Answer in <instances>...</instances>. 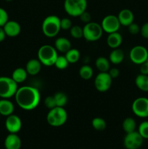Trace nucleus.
Here are the masks:
<instances>
[{
    "label": "nucleus",
    "instance_id": "obj_40",
    "mask_svg": "<svg viewBox=\"0 0 148 149\" xmlns=\"http://www.w3.org/2000/svg\"><path fill=\"white\" fill-rule=\"evenodd\" d=\"M108 74H110L112 79H115L118 77L120 74V71L117 68H110V70L108 71Z\"/></svg>",
    "mask_w": 148,
    "mask_h": 149
},
{
    "label": "nucleus",
    "instance_id": "obj_32",
    "mask_svg": "<svg viewBox=\"0 0 148 149\" xmlns=\"http://www.w3.org/2000/svg\"><path fill=\"white\" fill-rule=\"evenodd\" d=\"M138 132L144 139H148V121L142 122L139 125Z\"/></svg>",
    "mask_w": 148,
    "mask_h": 149
},
{
    "label": "nucleus",
    "instance_id": "obj_25",
    "mask_svg": "<svg viewBox=\"0 0 148 149\" xmlns=\"http://www.w3.org/2000/svg\"><path fill=\"white\" fill-rule=\"evenodd\" d=\"M65 58H67L68 61L69 62V63H75L78 62L80 59V57H81V53H80L79 50L77 49H73L71 48L67 52H65Z\"/></svg>",
    "mask_w": 148,
    "mask_h": 149
},
{
    "label": "nucleus",
    "instance_id": "obj_34",
    "mask_svg": "<svg viewBox=\"0 0 148 149\" xmlns=\"http://www.w3.org/2000/svg\"><path fill=\"white\" fill-rule=\"evenodd\" d=\"M8 20V13L4 9L0 7V27H3Z\"/></svg>",
    "mask_w": 148,
    "mask_h": 149
},
{
    "label": "nucleus",
    "instance_id": "obj_39",
    "mask_svg": "<svg viewBox=\"0 0 148 149\" xmlns=\"http://www.w3.org/2000/svg\"><path fill=\"white\" fill-rule=\"evenodd\" d=\"M140 72L142 74L148 75V58L140 65Z\"/></svg>",
    "mask_w": 148,
    "mask_h": 149
},
{
    "label": "nucleus",
    "instance_id": "obj_22",
    "mask_svg": "<svg viewBox=\"0 0 148 149\" xmlns=\"http://www.w3.org/2000/svg\"><path fill=\"white\" fill-rule=\"evenodd\" d=\"M28 72L26 68H17L13 71L12 74V78L17 84L23 82L26 80L28 77Z\"/></svg>",
    "mask_w": 148,
    "mask_h": 149
},
{
    "label": "nucleus",
    "instance_id": "obj_7",
    "mask_svg": "<svg viewBox=\"0 0 148 149\" xmlns=\"http://www.w3.org/2000/svg\"><path fill=\"white\" fill-rule=\"evenodd\" d=\"M86 8L87 0H65L64 1L65 11L72 17H79Z\"/></svg>",
    "mask_w": 148,
    "mask_h": 149
},
{
    "label": "nucleus",
    "instance_id": "obj_2",
    "mask_svg": "<svg viewBox=\"0 0 148 149\" xmlns=\"http://www.w3.org/2000/svg\"><path fill=\"white\" fill-rule=\"evenodd\" d=\"M41 30L46 37H55L61 30L60 18L54 15L46 17L42 22Z\"/></svg>",
    "mask_w": 148,
    "mask_h": 149
},
{
    "label": "nucleus",
    "instance_id": "obj_38",
    "mask_svg": "<svg viewBox=\"0 0 148 149\" xmlns=\"http://www.w3.org/2000/svg\"><path fill=\"white\" fill-rule=\"evenodd\" d=\"M140 33L144 38L148 39V22L144 23L140 28Z\"/></svg>",
    "mask_w": 148,
    "mask_h": 149
},
{
    "label": "nucleus",
    "instance_id": "obj_28",
    "mask_svg": "<svg viewBox=\"0 0 148 149\" xmlns=\"http://www.w3.org/2000/svg\"><path fill=\"white\" fill-rule=\"evenodd\" d=\"M55 102H56V106L59 107H64L67 104L68 101V96L66 94L62 92H57L54 95Z\"/></svg>",
    "mask_w": 148,
    "mask_h": 149
},
{
    "label": "nucleus",
    "instance_id": "obj_6",
    "mask_svg": "<svg viewBox=\"0 0 148 149\" xmlns=\"http://www.w3.org/2000/svg\"><path fill=\"white\" fill-rule=\"evenodd\" d=\"M12 77H0V97L9 99L15 95L18 86Z\"/></svg>",
    "mask_w": 148,
    "mask_h": 149
},
{
    "label": "nucleus",
    "instance_id": "obj_42",
    "mask_svg": "<svg viewBox=\"0 0 148 149\" xmlns=\"http://www.w3.org/2000/svg\"><path fill=\"white\" fill-rule=\"evenodd\" d=\"M6 1H12V0H6Z\"/></svg>",
    "mask_w": 148,
    "mask_h": 149
},
{
    "label": "nucleus",
    "instance_id": "obj_26",
    "mask_svg": "<svg viewBox=\"0 0 148 149\" xmlns=\"http://www.w3.org/2000/svg\"><path fill=\"white\" fill-rule=\"evenodd\" d=\"M122 127L126 133H129V132H133L136 130V123L134 119L131 117H127L123 120V124H122Z\"/></svg>",
    "mask_w": 148,
    "mask_h": 149
},
{
    "label": "nucleus",
    "instance_id": "obj_14",
    "mask_svg": "<svg viewBox=\"0 0 148 149\" xmlns=\"http://www.w3.org/2000/svg\"><path fill=\"white\" fill-rule=\"evenodd\" d=\"M6 35L10 37H15L20 34L21 26L15 20H8L3 26Z\"/></svg>",
    "mask_w": 148,
    "mask_h": 149
},
{
    "label": "nucleus",
    "instance_id": "obj_44",
    "mask_svg": "<svg viewBox=\"0 0 148 149\" xmlns=\"http://www.w3.org/2000/svg\"><path fill=\"white\" fill-rule=\"evenodd\" d=\"M82 149H83V148H82Z\"/></svg>",
    "mask_w": 148,
    "mask_h": 149
},
{
    "label": "nucleus",
    "instance_id": "obj_30",
    "mask_svg": "<svg viewBox=\"0 0 148 149\" xmlns=\"http://www.w3.org/2000/svg\"><path fill=\"white\" fill-rule=\"evenodd\" d=\"M69 62L68 61L65 56L63 55H58L56 61L55 63V66L59 70H65L68 68Z\"/></svg>",
    "mask_w": 148,
    "mask_h": 149
},
{
    "label": "nucleus",
    "instance_id": "obj_29",
    "mask_svg": "<svg viewBox=\"0 0 148 149\" xmlns=\"http://www.w3.org/2000/svg\"><path fill=\"white\" fill-rule=\"evenodd\" d=\"M91 126L95 130L102 131L107 127L105 120L101 117H95L91 121Z\"/></svg>",
    "mask_w": 148,
    "mask_h": 149
},
{
    "label": "nucleus",
    "instance_id": "obj_19",
    "mask_svg": "<svg viewBox=\"0 0 148 149\" xmlns=\"http://www.w3.org/2000/svg\"><path fill=\"white\" fill-rule=\"evenodd\" d=\"M42 64L39 59H30L26 65V70L30 76H35L40 72Z\"/></svg>",
    "mask_w": 148,
    "mask_h": 149
},
{
    "label": "nucleus",
    "instance_id": "obj_9",
    "mask_svg": "<svg viewBox=\"0 0 148 149\" xmlns=\"http://www.w3.org/2000/svg\"><path fill=\"white\" fill-rule=\"evenodd\" d=\"M129 58L133 63L141 65L148 58V50L145 47L136 45L131 49Z\"/></svg>",
    "mask_w": 148,
    "mask_h": 149
},
{
    "label": "nucleus",
    "instance_id": "obj_43",
    "mask_svg": "<svg viewBox=\"0 0 148 149\" xmlns=\"http://www.w3.org/2000/svg\"><path fill=\"white\" fill-rule=\"evenodd\" d=\"M0 116H1V114H0Z\"/></svg>",
    "mask_w": 148,
    "mask_h": 149
},
{
    "label": "nucleus",
    "instance_id": "obj_4",
    "mask_svg": "<svg viewBox=\"0 0 148 149\" xmlns=\"http://www.w3.org/2000/svg\"><path fill=\"white\" fill-rule=\"evenodd\" d=\"M68 120V113L64 107H56L50 109L46 115V121L50 126L58 127L65 125Z\"/></svg>",
    "mask_w": 148,
    "mask_h": 149
},
{
    "label": "nucleus",
    "instance_id": "obj_41",
    "mask_svg": "<svg viewBox=\"0 0 148 149\" xmlns=\"http://www.w3.org/2000/svg\"><path fill=\"white\" fill-rule=\"evenodd\" d=\"M6 36H7V35H6L5 32H4L3 27H0V42H3V41L5 39Z\"/></svg>",
    "mask_w": 148,
    "mask_h": 149
},
{
    "label": "nucleus",
    "instance_id": "obj_24",
    "mask_svg": "<svg viewBox=\"0 0 148 149\" xmlns=\"http://www.w3.org/2000/svg\"><path fill=\"white\" fill-rule=\"evenodd\" d=\"M135 84L142 91L148 92V75L140 74L136 76Z\"/></svg>",
    "mask_w": 148,
    "mask_h": 149
},
{
    "label": "nucleus",
    "instance_id": "obj_36",
    "mask_svg": "<svg viewBox=\"0 0 148 149\" xmlns=\"http://www.w3.org/2000/svg\"><path fill=\"white\" fill-rule=\"evenodd\" d=\"M128 30H129V32L131 34L136 35L140 32V27L136 23H132L131 24L128 26Z\"/></svg>",
    "mask_w": 148,
    "mask_h": 149
},
{
    "label": "nucleus",
    "instance_id": "obj_27",
    "mask_svg": "<svg viewBox=\"0 0 148 149\" xmlns=\"http://www.w3.org/2000/svg\"><path fill=\"white\" fill-rule=\"evenodd\" d=\"M79 76L81 79L84 80H89L92 77L94 71H93L92 68L89 65H84L80 68L79 71H78Z\"/></svg>",
    "mask_w": 148,
    "mask_h": 149
},
{
    "label": "nucleus",
    "instance_id": "obj_8",
    "mask_svg": "<svg viewBox=\"0 0 148 149\" xmlns=\"http://www.w3.org/2000/svg\"><path fill=\"white\" fill-rule=\"evenodd\" d=\"M133 113L140 118L148 117V98L145 97H137L131 105Z\"/></svg>",
    "mask_w": 148,
    "mask_h": 149
},
{
    "label": "nucleus",
    "instance_id": "obj_35",
    "mask_svg": "<svg viewBox=\"0 0 148 149\" xmlns=\"http://www.w3.org/2000/svg\"><path fill=\"white\" fill-rule=\"evenodd\" d=\"M72 22L68 17L60 19V28L62 30H70L72 27Z\"/></svg>",
    "mask_w": 148,
    "mask_h": 149
},
{
    "label": "nucleus",
    "instance_id": "obj_13",
    "mask_svg": "<svg viewBox=\"0 0 148 149\" xmlns=\"http://www.w3.org/2000/svg\"><path fill=\"white\" fill-rule=\"evenodd\" d=\"M5 127L10 133H16L20 132L22 128L21 119L17 115L11 114L7 116L5 121Z\"/></svg>",
    "mask_w": 148,
    "mask_h": 149
},
{
    "label": "nucleus",
    "instance_id": "obj_21",
    "mask_svg": "<svg viewBox=\"0 0 148 149\" xmlns=\"http://www.w3.org/2000/svg\"><path fill=\"white\" fill-rule=\"evenodd\" d=\"M124 59V52L121 49L116 48L113 49V51L109 55V61L110 63L115 65H118L121 63Z\"/></svg>",
    "mask_w": 148,
    "mask_h": 149
},
{
    "label": "nucleus",
    "instance_id": "obj_37",
    "mask_svg": "<svg viewBox=\"0 0 148 149\" xmlns=\"http://www.w3.org/2000/svg\"><path fill=\"white\" fill-rule=\"evenodd\" d=\"M79 17H80V20L82 21V23H84L85 24L86 23H88L91 21V15H90L89 13L86 12V10L85 12H84L82 14L80 15Z\"/></svg>",
    "mask_w": 148,
    "mask_h": 149
},
{
    "label": "nucleus",
    "instance_id": "obj_5",
    "mask_svg": "<svg viewBox=\"0 0 148 149\" xmlns=\"http://www.w3.org/2000/svg\"><path fill=\"white\" fill-rule=\"evenodd\" d=\"M103 32L101 25L91 21L86 23L83 27V37L87 42H94L98 41L102 37Z\"/></svg>",
    "mask_w": 148,
    "mask_h": 149
},
{
    "label": "nucleus",
    "instance_id": "obj_23",
    "mask_svg": "<svg viewBox=\"0 0 148 149\" xmlns=\"http://www.w3.org/2000/svg\"><path fill=\"white\" fill-rule=\"evenodd\" d=\"M109 59L105 57H99L95 61V66L100 72H108L110 63Z\"/></svg>",
    "mask_w": 148,
    "mask_h": 149
},
{
    "label": "nucleus",
    "instance_id": "obj_1",
    "mask_svg": "<svg viewBox=\"0 0 148 149\" xmlns=\"http://www.w3.org/2000/svg\"><path fill=\"white\" fill-rule=\"evenodd\" d=\"M17 104L25 111H32L40 103L41 94L36 87L23 86L19 87L15 95Z\"/></svg>",
    "mask_w": 148,
    "mask_h": 149
},
{
    "label": "nucleus",
    "instance_id": "obj_18",
    "mask_svg": "<svg viewBox=\"0 0 148 149\" xmlns=\"http://www.w3.org/2000/svg\"><path fill=\"white\" fill-rule=\"evenodd\" d=\"M14 104L9 99L2 98L1 100H0V114L1 116H8L12 114L14 112Z\"/></svg>",
    "mask_w": 148,
    "mask_h": 149
},
{
    "label": "nucleus",
    "instance_id": "obj_31",
    "mask_svg": "<svg viewBox=\"0 0 148 149\" xmlns=\"http://www.w3.org/2000/svg\"><path fill=\"white\" fill-rule=\"evenodd\" d=\"M70 33L71 36L74 39H80L83 37V28L80 26L75 25L73 26L71 29H70Z\"/></svg>",
    "mask_w": 148,
    "mask_h": 149
},
{
    "label": "nucleus",
    "instance_id": "obj_15",
    "mask_svg": "<svg viewBox=\"0 0 148 149\" xmlns=\"http://www.w3.org/2000/svg\"><path fill=\"white\" fill-rule=\"evenodd\" d=\"M4 144L6 149H20L22 141L16 133H10L6 137Z\"/></svg>",
    "mask_w": 148,
    "mask_h": 149
},
{
    "label": "nucleus",
    "instance_id": "obj_10",
    "mask_svg": "<svg viewBox=\"0 0 148 149\" xmlns=\"http://www.w3.org/2000/svg\"><path fill=\"white\" fill-rule=\"evenodd\" d=\"M144 138L138 131L126 133L123 139V146L126 149H139L143 143Z\"/></svg>",
    "mask_w": 148,
    "mask_h": 149
},
{
    "label": "nucleus",
    "instance_id": "obj_12",
    "mask_svg": "<svg viewBox=\"0 0 148 149\" xmlns=\"http://www.w3.org/2000/svg\"><path fill=\"white\" fill-rule=\"evenodd\" d=\"M101 26L104 32L107 33H111L116 32L120 29V22L118 17L114 15H106L101 22Z\"/></svg>",
    "mask_w": 148,
    "mask_h": 149
},
{
    "label": "nucleus",
    "instance_id": "obj_16",
    "mask_svg": "<svg viewBox=\"0 0 148 149\" xmlns=\"http://www.w3.org/2000/svg\"><path fill=\"white\" fill-rule=\"evenodd\" d=\"M120 24L123 26H129V25L133 23L134 20V15L132 13L131 10L129 9H123L119 12L118 15H117Z\"/></svg>",
    "mask_w": 148,
    "mask_h": 149
},
{
    "label": "nucleus",
    "instance_id": "obj_33",
    "mask_svg": "<svg viewBox=\"0 0 148 149\" xmlns=\"http://www.w3.org/2000/svg\"><path fill=\"white\" fill-rule=\"evenodd\" d=\"M44 106H46L47 109H49V110L53 108L56 107V102H55V97H54V95L51 96H47V97L45 98L44 100Z\"/></svg>",
    "mask_w": 148,
    "mask_h": 149
},
{
    "label": "nucleus",
    "instance_id": "obj_3",
    "mask_svg": "<svg viewBox=\"0 0 148 149\" xmlns=\"http://www.w3.org/2000/svg\"><path fill=\"white\" fill-rule=\"evenodd\" d=\"M39 61L45 66H52L55 65L58 57L57 51L55 47L49 45H44L40 47L37 52Z\"/></svg>",
    "mask_w": 148,
    "mask_h": 149
},
{
    "label": "nucleus",
    "instance_id": "obj_11",
    "mask_svg": "<svg viewBox=\"0 0 148 149\" xmlns=\"http://www.w3.org/2000/svg\"><path fill=\"white\" fill-rule=\"evenodd\" d=\"M112 80L108 72H100L94 79V87L100 93L107 92L111 87Z\"/></svg>",
    "mask_w": 148,
    "mask_h": 149
},
{
    "label": "nucleus",
    "instance_id": "obj_20",
    "mask_svg": "<svg viewBox=\"0 0 148 149\" xmlns=\"http://www.w3.org/2000/svg\"><path fill=\"white\" fill-rule=\"evenodd\" d=\"M55 47L57 51L65 53L71 48V43L67 38L59 37L55 41Z\"/></svg>",
    "mask_w": 148,
    "mask_h": 149
},
{
    "label": "nucleus",
    "instance_id": "obj_17",
    "mask_svg": "<svg viewBox=\"0 0 148 149\" xmlns=\"http://www.w3.org/2000/svg\"><path fill=\"white\" fill-rule=\"evenodd\" d=\"M123 42V37L121 34L118 31L108 33L107 37V45L112 49L119 48Z\"/></svg>",
    "mask_w": 148,
    "mask_h": 149
}]
</instances>
